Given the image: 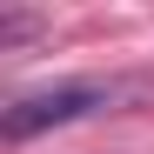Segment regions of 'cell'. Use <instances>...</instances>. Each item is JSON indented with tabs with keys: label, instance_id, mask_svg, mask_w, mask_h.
Segmentation results:
<instances>
[{
	"label": "cell",
	"instance_id": "cell-1",
	"mask_svg": "<svg viewBox=\"0 0 154 154\" xmlns=\"http://www.w3.org/2000/svg\"><path fill=\"white\" fill-rule=\"evenodd\" d=\"M107 100H114V87H100V81H60V87H40V94H20L0 127H7V141H27L40 127H67L94 107H107Z\"/></svg>",
	"mask_w": 154,
	"mask_h": 154
}]
</instances>
